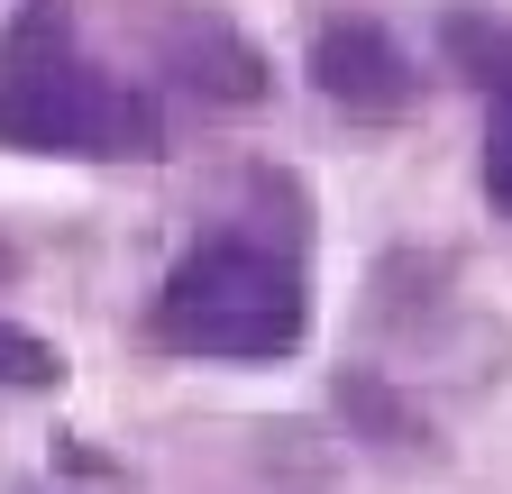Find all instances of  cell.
<instances>
[{"mask_svg": "<svg viewBox=\"0 0 512 494\" xmlns=\"http://www.w3.org/2000/svg\"><path fill=\"white\" fill-rule=\"evenodd\" d=\"M439 55L485 101V202H494V220H512V19L439 10Z\"/></svg>", "mask_w": 512, "mask_h": 494, "instance_id": "5b68a950", "label": "cell"}, {"mask_svg": "<svg viewBox=\"0 0 512 494\" xmlns=\"http://www.w3.org/2000/svg\"><path fill=\"white\" fill-rule=\"evenodd\" d=\"M302 74H311L320 101L348 110V119H403L421 101V65H412V46L384 19H320Z\"/></svg>", "mask_w": 512, "mask_h": 494, "instance_id": "3957f363", "label": "cell"}, {"mask_svg": "<svg viewBox=\"0 0 512 494\" xmlns=\"http://www.w3.org/2000/svg\"><path fill=\"white\" fill-rule=\"evenodd\" d=\"M0 385H10V394H46V385H64V348H46V339L19 330V321H0Z\"/></svg>", "mask_w": 512, "mask_h": 494, "instance_id": "52a82bcc", "label": "cell"}, {"mask_svg": "<svg viewBox=\"0 0 512 494\" xmlns=\"http://www.w3.org/2000/svg\"><path fill=\"white\" fill-rule=\"evenodd\" d=\"M156 74L192 101H211V110H247V101H266V55H256L220 10H202V0H183V10L156 19Z\"/></svg>", "mask_w": 512, "mask_h": 494, "instance_id": "277c9868", "label": "cell"}, {"mask_svg": "<svg viewBox=\"0 0 512 494\" xmlns=\"http://www.w3.org/2000/svg\"><path fill=\"white\" fill-rule=\"evenodd\" d=\"M0 147L128 165V156H165V110L128 74L83 55L74 0H19L0 28Z\"/></svg>", "mask_w": 512, "mask_h": 494, "instance_id": "6da1fadb", "label": "cell"}, {"mask_svg": "<svg viewBox=\"0 0 512 494\" xmlns=\"http://www.w3.org/2000/svg\"><path fill=\"white\" fill-rule=\"evenodd\" d=\"M339 412L366 430L375 449H412V440H430V430H421V412H412V403H394L375 376H339Z\"/></svg>", "mask_w": 512, "mask_h": 494, "instance_id": "8992f818", "label": "cell"}, {"mask_svg": "<svg viewBox=\"0 0 512 494\" xmlns=\"http://www.w3.org/2000/svg\"><path fill=\"white\" fill-rule=\"evenodd\" d=\"M302 330H311L302 257L275 238H247V229L183 247L147 312V339L165 357H202V366H275L302 348Z\"/></svg>", "mask_w": 512, "mask_h": 494, "instance_id": "7a4b0ae2", "label": "cell"}]
</instances>
